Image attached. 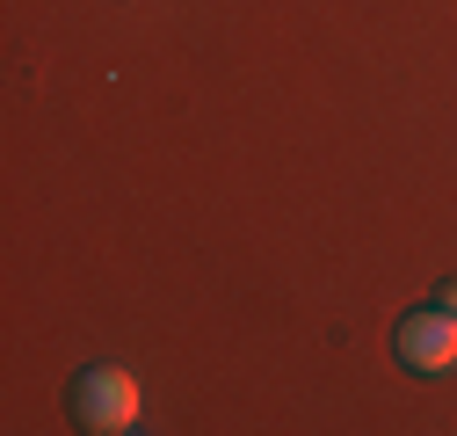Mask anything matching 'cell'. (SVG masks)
Masks as SVG:
<instances>
[{"instance_id": "obj_1", "label": "cell", "mask_w": 457, "mask_h": 436, "mask_svg": "<svg viewBox=\"0 0 457 436\" xmlns=\"http://www.w3.org/2000/svg\"><path fill=\"white\" fill-rule=\"evenodd\" d=\"M73 422L95 436H131L138 429V378L124 364H87L73 378Z\"/></svg>"}, {"instance_id": "obj_2", "label": "cell", "mask_w": 457, "mask_h": 436, "mask_svg": "<svg viewBox=\"0 0 457 436\" xmlns=\"http://www.w3.org/2000/svg\"><path fill=\"white\" fill-rule=\"evenodd\" d=\"M392 356L407 364L414 378H450L457 371V320L443 306H421L392 327Z\"/></svg>"}, {"instance_id": "obj_3", "label": "cell", "mask_w": 457, "mask_h": 436, "mask_svg": "<svg viewBox=\"0 0 457 436\" xmlns=\"http://www.w3.org/2000/svg\"><path fill=\"white\" fill-rule=\"evenodd\" d=\"M436 306H443V313L457 320V284H443V291H436Z\"/></svg>"}]
</instances>
